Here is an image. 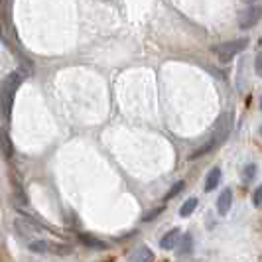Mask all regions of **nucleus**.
Wrapping results in <instances>:
<instances>
[{
	"instance_id": "f3484780",
	"label": "nucleus",
	"mask_w": 262,
	"mask_h": 262,
	"mask_svg": "<svg viewBox=\"0 0 262 262\" xmlns=\"http://www.w3.org/2000/svg\"><path fill=\"white\" fill-rule=\"evenodd\" d=\"M254 173H256V166H254V164H249V166H245V171H243V178H245V182H250V180L254 178Z\"/></svg>"
},
{
	"instance_id": "9d476101",
	"label": "nucleus",
	"mask_w": 262,
	"mask_h": 262,
	"mask_svg": "<svg viewBox=\"0 0 262 262\" xmlns=\"http://www.w3.org/2000/svg\"><path fill=\"white\" fill-rule=\"evenodd\" d=\"M154 260V252L148 247H140L134 252V262H152Z\"/></svg>"
},
{
	"instance_id": "0eeeda50",
	"label": "nucleus",
	"mask_w": 262,
	"mask_h": 262,
	"mask_svg": "<svg viewBox=\"0 0 262 262\" xmlns=\"http://www.w3.org/2000/svg\"><path fill=\"white\" fill-rule=\"evenodd\" d=\"M79 241H81L87 249H95V250L106 249L105 241H101V238H97V236H93V235H87V233H81V235H79Z\"/></svg>"
},
{
	"instance_id": "423d86ee",
	"label": "nucleus",
	"mask_w": 262,
	"mask_h": 262,
	"mask_svg": "<svg viewBox=\"0 0 262 262\" xmlns=\"http://www.w3.org/2000/svg\"><path fill=\"white\" fill-rule=\"evenodd\" d=\"M178 241H180V229H171L170 233H166V235L162 236L160 247L164 250H171L178 247Z\"/></svg>"
},
{
	"instance_id": "dca6fc26",
	"label": "nucleus",
	"mask_w": 262,
	"mask_h": 262,
	"mask_svg": "<svg viewBox=\"0 0 262 262\" xmlns=\"http://www.w3.org/2000/svg\"><path fill=\"white\" fill-rule=\"evenodd\" d=\"M50 250L53 254H69L71 247H67V245H50Z\"/></svg>"
},
{
	"instance_id": "2eb2a0df",
	"label": "nucleus",
	"mask_w": 262,
	"mask_h": 262,
	"mask_svg": "<svg viewBox=\"0 0 262 262\" xmlns=\"http://www.w3.org/2000/svg\"><path fill=\"white\" fill-rule=\"evenodd\" d=\"M184 187H185V182H176V184L171 185L170 191L166 193V197H164V199H166V201H170V199H173V197L178 195V193H182V191H184Z\"/></svg>"
},
{
	"instance_id": "412c9836",
	"label": "nucleus",
	"mask_w": 262,
	"mask_h": 262,
	"mask_svg": "<svg viewBox=\"0 0 262 262\" xmlns=\"http://www.w3.org/2000/svg\"><path fill=\"white\" fill-rule=\"evenodd\" d=\"M245 2H249V4H250V2H254V0H245Z\"/></svg>"
},
{
	"instance_id": "9b49d317",
	"label": "nucleus",
	"mask_w": 262,
	"mask_h": 262,
	"mask_svg": "<svg viewBox=\"0 0 262 262\" xmlns=\"http://www.w3.org/2000/svg\"><path fill=\"white\" fill-rule=\"evenodd\" d=\"M191 250H193V236L189 235V233H185V236L182 238V245H180L178 254H180V256H184V254H189Z\"/></svg>"
},
{
	"instance_id": "f8f14e48",
	"label": "nucleus",
	"mask_w": 262,
	"mask_h": 262,
	"mask_svg": "<svg viewBox=\"0 0 262 262\" xmlns=\"http://www.w3.org/2000/svg\"><path fill=\"white\" fill-rule=\"evenodd\" d=\"M16 231H18V233H20V235L22 236H32L34 235V227H30V225H28V219L26 221H24V219H16Z\"/></svg>"
},
{
	"instance_id": "1a4fd4ad",
	"label": "nucleus",
	"mask_w": 262,
	"mask_h": 262,
	"mask_svg": "<svg viewBox=\"0 0 262 262\" xmlns=\"http://www.w3.org/2000/svg\"><path fill=\"white\" fill-rule=\"evenodd\" d=\"M219 182H221V168H211V171L207 173V180H205V191L217 189Z\"/></svg>"
},
{
	"instance_id": "4468645a",
	"label": "nucleus",
	"mask_w": 262,
	"mask_h": 262,
	"mask_svg": "<svg viewBox=\"0 0 262 262\" xmlns=\"http://www.w3.org/2000/svg\"><path fill=\"white\" fill-rule=\"evenodd\" d=\"M195 207H197V199H195V197H191V199H187L184 205H182L180 215H182V217H189V215L195 211Z\"/></svg>"
},
{
	"instance_id": "ddd939ff",
	"label": "nucleus",
	"mask_w": 262,
	"mask_h": 262,
	"mask_svg": "<svg viewBox=\"0 0 262 262\" xmlns=\"http://www.w3.org/2000/svg\"><path fill=\"white\" fill-rule=\"evenodd\" d=\"M30 250H32V252H38V254L50 252V243H48V241H32V243H30Z\"/></svg>"
},
{
	"instance_id": "f257e3e1",
	"label": "nucleus",
	"mask_w": 262,
	"mask_h": 262,
	"mask_svg": "<svg viewBox=\"0 0 262 262\" xmlns=\"http://www.w3.org/2000/svg\"><path fill=\"white\" fill-rule=\"evenodd\" d=\"M20 85H22V75L20 73H8L2 81V85H0V99H2V105H4V118L6 120L12 115L14 95H16Z\"/></svg>"
},
{
	"instance_id": "aec40b11",
	"label": "nucleus",
	"mask_w": 262,
	"mask_h": 262,
	"mask_svg": "<svg viewBox=\"0 0 262 262\" xmlns=\"http://www.w3.org/2000/svg\"><path fill=\"white\" fill-rule=\"evenodd\" d=\"M256 73H260V55L256 57Z\"/></svg>"
},
{
	"instance_id": "20e7f679",
	"label": "nucleus",
	"mask_w": 262,
	"mask_h": 262,
	"mask_svg": "<svg viewBox=\"0 0 262 262\" xmlns=\"http://www.w3.org/2000/svg\"><path fill=\"white\" fill-rule=\"evenodd\" d=\"M258 20H260V6H250L249 10L238 16V26L241 30H250L258 24Z\"/></svg>"
},
{
	"instance_id": "6ab92c4d",
	"label": "nucleus",
	"mask_w": 262,
	"mask_h": 262,
	"mask_svg": "<svg viewBox=\"0 0 262 262\" xmlns=\"http://www.w3.org/2000/svg\"><path fill=\"white\" fill-rule=\"evenodd\" d=\"M252 201H254V207H260L262 205V187H256V189H254Z\"/></svg>"
},
{
	"instance_id": "7ed1b4c3",
	"label": "nucleus",
	"mask_w": 262,
	"mask_h": 262,
	"mask_svg": "<svg viewBox=\"0 0 262 262\" xmlns=\"http://www.w3.org/2000/svg\"><path fill=\"white\" fill-rule=\"evenodd\" d=\"M231 124H233V120H231V115H227L223 113L219 120H217V126H215V134H213V138H211V144L217 146L223 144L225 140L229 138V132H231Z\"/></svg>"
},
{
	"instance_id": "a211bd4d",
	"label": "nucleus",
	"mask_w": 262,
	"mask_h": 262,
	"mask_svg": "<svg viewBox=\"0 0 262 262\" xmlns=\"http://www.w3.org/2000/svg\"><path fill=\"white\" fill-rule=\"evenodd\" d=\"M162 211H164V205H160L158 209L148 211V213L144 215V219H142V221H146V223H148V221H154V219H156V217L160 215V213H162Z\"/></svg>"
},
{
	"instance_id": "f03ea898",
	"label": "nucleus",
	"mask_w": 262,
	"mask_h": 262,
	"mask_svg": "<svg viewBox=\"0 0 262 262\" xmlns=\"http://www.w3.org/2000/svg\"><path fill=\"white\" fill-rule=\"evenodd\" d=\"M247 46H249V39L241 38V39H233V41H225L221 46H215L213 52L217 53V57H219L221 63H229L236 53H241Z\"/></svg>"
},
{
	"instance_id": "6e6552de",
	"label": "nucleus",
	"mask_w": 262,
	"mask_h": 262,
	"mask_svg": "<svg viewBox=\"0 0 262 262\" xmlns=\"http://www.w3.org/2000/svg\"><path fill=\"white\" fill-rule=\"evenodd\" d=\"M0 152H2L4 158H12V154H14L12 140H10L8 132L4 130V128H0Z\"/></svg>"
},
{
	"instance_id": "39448f33",
	"label": "nucleus",
	"mask_w": 262,
	"mask_h": 262,
	"mask_svg": "<svg viewBox=\"0 0 262 262\" xmlns=\"http://www.w3.org/2000/svg\"><path fill=\"white\" fill-rule=\"evenodd\" d=\"M231 205H233V191L227 187L221 191V195L217 199V211H219V215H227L229 211H231Z\"/></svg>"
}]
</instances>
